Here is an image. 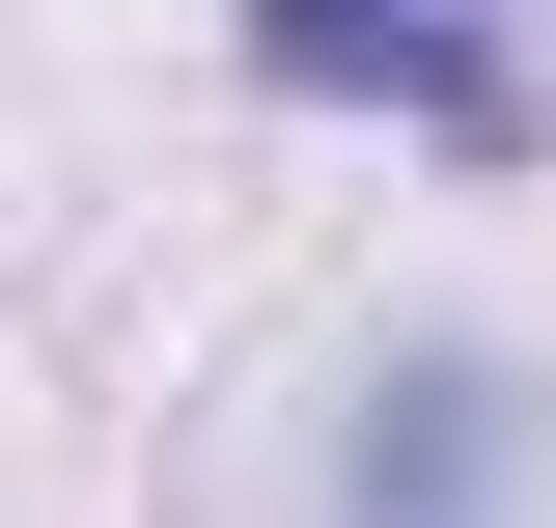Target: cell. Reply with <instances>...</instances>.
Returning a JSON list of instances; mask_svg holds the SVG:
<instances>
[{
    "label": "cell",
    "mask_w": 556,
    "mask_h": 528,
    "mask_svg": "<svg viewBox=\"0 0 556 528\" xmlns=\"http://www.w3.org/2000/svg\"><path fill=\"white\" fill-rule=\"evenodd\" d=\"M529 473H556V417H529L501 334H417V362H362V417H334V528H529Z\"/></svg>",
    "instance_id": "cell-1"
},
{
    "label": "cell",
    "mask_w": 556,
    "mask_h": 528,
    "mask_svg": "<svg viewBox=\"0 0 556 528\" xmlns=\"http://www.w3.org/2000/svg\"><path fill=\"white\" fill-rule=\"evenodd\" d=\"M251 84L306 112H417V139H529V56H501V0H251Z\"/></svg>",
    "instance_id": "cell-2"
},
{
    "label": "cell",
    "mask_w": 556,
    "mask_h": 528,
    "mask_svg": "<svg viewBox=\"0 0 556 528\" xmlns=\"http://www.w3.org/2000/svg\"><path fill=\"white\" fill-rule=\"evenodd\" d=\"M501 28H529V0H501Z\"/></svg>",
    "instance_id": "cell-3"
}]
</instances>
